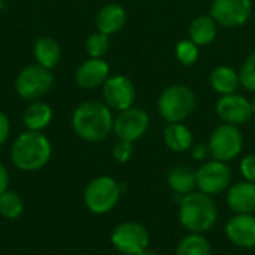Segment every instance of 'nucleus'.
I'll use <instances>...</instances> for the list:
<instances>
[{
	"label": "nucleus",
	"instance_id": "obj_17",
	"mask_svg": "<svg viewBox=\"0 0 255 255\" xmlns=\"http://www.w3.org/2000/svg\"><path fill=\"white\" fill-rule=\"evenodd\" d=\"M127 22V12L118 3H109L100 7L96 15V28L108 36L118 33Z\"/></svg>",
	"mask_w": 255,
	"mask_h": 255
},
{
	"label": "nucleus",
	"instance_id": "obj_31",
	"mask_svg": "<svg viewBox=\"0 0 255 255\" xmlns=\"http://www.w3.org/2000/svg\"><path fill=\"white\" fill-rule=\"evenodd\" d=\"M191 157L197 161H206L208 157H211V152H209V145L205 143V142H197V143H193L191 146Z\"/></svg>",
	"mask_w": 255,
	"mask_h": 255
},
{
	"label": "nucleus",
	"instance_id": "obj_23",
	"mask_svg": "<svg viewBox=\"0 0 255 255\" xmlns=\"http://www.w3.org/2000/svg\"><path fill=\"white\" fill-rule=\"evenodd\" d=\"M218 33V24L211 15H199L196 16L190 27L188 36L197 46H206L212 43Z\"/></svg>",
	"mask_w": 255,
	"mask_h": 255
},
{
	"label": "nucleus",
	"instance_id": "obj_20",
	"mask_svg": "<svg viewBox=\"0 0 255 255\" xmlns=\"http://www.w3.org/2000/svg\"><path fill=\"white\" fill-rule=\"evenodd\" d=\"M52 115H54L52 109L48 103L34 100L25 108V111L22 114V123H24L25 130L42 131L51 124Z\"/></svg>",
	"mask_w": 255,
	"mask_h": 255
},
{
	"label": "nucleus",
	"instance_id": "obj_5",
	"mask_svg": "<svg viewBox=\"0 0 255 255\" xmlns=\"http://www.w3.org/2000/svg\"><path fill=\"white\" fill-rule=\"evenodd\" d=\"M121 185L111 176H97L90 181L84 191V203L88 211L96 215L111 212L121 197Z\"/></svg>",
	"mask_w": 255,
	"mask_h": 255
},
{
	"label": "nucleus",
	"instance_id": "obj_32",
	"mask_svg": "<svg viewBox=\"0 0 255 255\" xmlns=\"http://www.w3.org/2000/svg\"><path fill=\"white\" fill-rule=\"evenodd\" d=\"M10 134V121L4 112L0 111V146L6 143Z\"/></svg>",
	"mask_w": 255,
	"mask_h": 255
},
{
	"label": "nucleus",
	"instance_id": "obj_11",
	"mask_svg": "<svg viewBox=\"0 0 255 255\" xmlns=\"http://www.w3.org/2000/svg\"><path fill=\"white\" fill-rule=\"evenodd\" d=\"M103 102L112 109L123 112L136 102V87L128 76L112 75L102 85Z\"/></svg>",
	"mask_w": 255,
	"mask_h": 255
},
{
	"label": "nucleus",
	"instance_id": "obj_8",
	"mask_svg": "<svg viewBox=\"0 0 255 255\" xmlns=\"http://www.w3.org/2000/svg\"><path fill=\"white\" fill-rule=\"evenodd\" d=\"M111 242L120 254L139 255L149 245V233L136 221H124L114 229Z\"/></svg>",
	"mask_w": 255,
	"mask_h": 255
},
{
	"label": "nucleus",
	"instance_id": "obj_15",
	"mask_svg": "<svg viewBox=\"0 0 255 255\" xmlns=\"http://www.w3.org/2000/svg\"><path fill=\"white\" fill-rule=\"evenodd\" d=\"M111 76V66L103 58H93L90 57L76 69L75 81L84 90H94L102 87L106 79Z\"/></svg>",
	"mask_w": 255,
	"mask_h": 255
},
{
	"label": "nucleus",
	"instance_id": "obj_3",
	"mask_svg": "<svg viewBox=\"0 0 255 255\" xmlns=\"http://www.w3.org/2000/svg\"><path fill=\"white\" fill-rule=\"evenodd\" d=\"M179 223L190 233H205L211 230L218 220V208L211 196L202 191H193L179 202Z\"/></svg>",
	"mask_w": 255,
	"mask_h": 255
},
{
	"label": "nucleus",
	"instance_id": "obj_10",
	"mask_svg": "<svg viewBox=\"0 0 255 255\" xmlns=\"http://www.w3.org/2000/svg\"><path fill=\"white\" fill-rule=\"evenodd\" d=\"M196 181L199 191L208 196H215L229 188L232 182V169L224 161H205L196 170Z\"/></svg>",
	"mask_w": 255,
	"mask_h": 255
},
{
	"label": "nucleus",
	"instance_id": "obj_25",
	"mask_svg": "<svg viewBox=\"0 0 255 255\" xmlns=\"http://www.w3.org/2000/svg\"><path fill=\"white\" fill-rule=\"evenodd\" d=\"M24 212V200L15 193L6 190L0 194V215L6 220H16Z\"/></svg>",
	"mask_w": 255,
	"mask_h": 255
},
{
	"label": "nucleus",
	"instance_id": "obj_24",
	"mask_svg": "<svg viewBox=\"0 0 255 255\" xmlns=\"http://www.w3.org/2000/svg\"><path fill=\"white\" fill-rule=\"evenodd\" d=\"M176 255H211V245L200 233H190L178 244Z\"/></svg>",
	"mask_w": 255,
	"mask_h": 255
},
{
	"label": "nucleus",
	"instance_id": "obj_30",
	"mask_svg": "<svg viewBox=\"0 0 255 255\" xmlns=\"http://www.w3.org/2000/svg\"><path fill=\"white\" fill-rule=\"evenodd\" d=\"M241 173L245 181L255 184V154H248L241 161Z\"/></svg>",
	"mask_w": 255,
	"mask_h": 255
},
{
	"label": "nucleus",
	"instance_id": "obj_7",
	"mask_svg": "<svg viewBox=\"0 0 255 255\" xmlns=\"http://www.w3.org/2000/svg\"><path fill=\"white\" fill-rule=\"evenodd\" d=\"M208 145L212 160L227 163L235 160L242 152L244 134L238 126L223 123L212 131Z\"/></svg>",
	"mask_w": 255,
	"mask_h": 255
},
{
	"label": "nucleus",
	"instance_id": "obj_4",
	"mask_svg": "<svg viewBox=\"0 0 255 255\" xmlns=\"http://www.w3.org/2000/svg\"><path fill=\"white\" fill-rule=\"evenodd\" d=\"M196 106H197L196 93L184 84L169 85L161 91L157 102L158 114L167 124L184 123L187 118L193 115Z\"/></svg>",
	"mask_w": 255,
	"mask_h": 255
},
{
	"label": "nucleus",
	"instance_id": "obj_18",
	"mask_svg": "<svg viewBox=\"0 0 255 255\" xmlns=\"http://www.w3.org/2000/svg\"><path fill=\"white\" fill-rule=\"evenodd\" d=\"M33 55L37 64L52 70L61 58V46L52 36H39L33 45Z\"/></svg>",
	"mask_w": 255,
	"mask_h": 255
},
{
	"label": "nucleus",
	"instance_id": "obj_29",
	"mask_svg": "<svg viewBox=\"0 0 255 255\" xmlns=\"http://www.w3.org/2000/svg\"><path fill=\"white\" fill-rule=\"evenodd\" d=\"M133 152H134L133 142L121 140V139H118V142L114 145V149H112L114 158H115L118 163H123V164L127 163V161L133 157Z\"/></svg>",
	"mask_w": 255,
	"mask_h": 255
},
{
	"label": "nucleus",
	"instance_id": "obj_2",
	"mask_svg": "<svg viewBox=\"0 0 255 255\" xmlns=\"http://www.w3.org/2000/svg\"><path fill=\"white\" fill-rule=\"evenodd\" d=\"M51 155L52 145L42 131H22L10 148V161L22 172L40 170L48 164Z\"/></svg>",
	"mask_w": 255,
	"mask_h": 255
},
{
	"label": "nucleus",
	"instance_id": "obj_33",
	"mask_svg": "<svg viewBox=\"0 0 255 255\" xmlns=\"http://www.w3.org/2000/svg\"><path fill=\"white\" fill-rule=\"evenodd\" d=\"M9 187V172L3 163H0V194L4 193Z\"/></svg>",
	"mask_w": 255,
	"mask_h": 255
},
{
	"label": "nucleus",
	"instance_id": "obj_1",
	"mask_svg": "<svg viewBox=\"0 0 255 255\" xmlns=\"http://www.w3.org/2000/svg\"><path fill=\"white\" fill-rule=\"evenodd\" d=\"M112 109L100 100L82 102L72 115V128L85 142H103L114 131Z\"/></svg>",
	"mask_w": 255,
	"mask_h": 255
},
{
	"label": "nucleus",
	"instance_id": "obj_21",
	"mask_svg": "<svg viewBox=\"0 0 255 255\" xmlns=\"http://www.w3.org/2000/svg\"><path fill=\"white\" fill-rule=\"evenodd\" d=\"M164 143L173 152H185L190 151L194 143V136L191 130L184 123H170L166 126L164 133Z\"/></svg>",
	"mask_w": 255,
	"mask_h": 255
},
{
	"label": "nucleus",
	"instance_id": "obj_14",
	"mask_svg": "<svg viewBox=\"0 0 255 255\" xmlns=\"http://www.w3.org/2000/svg\"><path fill=\"white\" fill-rule=\"evenodd\" d=\"M227 239L238 248H255V215L236 214L226 224Z\"/></svg>",
	"mask_w": 255,
	"mask_h": 255
},
{
	"label": "nucleus",
	"instance_id": "obj_22",
	"mask_svg": "<svg viewBox=\"0 0 255 255\" xmlns=\"http://www.w3.org/2000/svg\"><path fill=\"white\" fill-rule=\"evenodd\" d=\"M209 82H211V87L214 88L215 93L226 96V94L236 93V90L241 85V78H239L238 70H235L230 66L221 64V66H217L211 72Z\"/></svg>",
	"mask_w": 255,
	"mask_h": 255
},
{
	"label": "nucleus",
	"instance_id": "obj_13",
	"mask_svg": "<svg viewBox=\"0 0 255 255\" xmlns=\"http://www.w3.org/2000/svg\"><path fill=\"white\" fill-rule=\"evenodd\" d=\"M215 111L224 124H232V126L245 124L254 115L250 99L238 93L221 96L217 100Z\"/></svg>",
	"mask_w": 255,
	"mask_h": 255
},
{
	"label": "nucleus",
	"instance_id": "obj_19",
	"mask_svg": "<svg viewBox=\"0 0 255 255\" xmlns=\"http://www.w3.org/2000/svg\"><path fill=\"white\" fill-rule=\"evenodd\" d=\"M167 185L169 188L179 197H184L197 188V181H196V170L185 164H178L169 169L167 172Z\"/></svg>",
	"mask_w": 255,
	"mask_h": 255
},
{
	"label": "nucleus",
	"instance_id": "obj_16",
	"mask_svg": "<svg viewBox=\"0 0 255 255\" xmlns=\"http://www.w3.org/2000/svg\"><path fill=\"white\" fill-rule=\"evenodd\" d=\"M227 205L235 214H254L255 184L244 181L232 185L227 193Z\"/></svg>",
	"mask_w": 255,
	"mask_h": 255
},
{
	"label": "nucleus",
	"instance_id": "obj_27",
	"mask_svg": "<svg viewBox=\"0 0 255 255\" xmlns=\"http://www.w3.org/2000/svg\"><path fill=\"white\" fill-rule=\"evenodd\" d=\"M175 55L182 66H193L199 60V46L191 39L179 40L175 48Z\"/></svg>",
	"mask_w": 255,
	"mask_h": 255
},
{
	"label": "nucleus",
	"instance_id": "obj_36",
	"mask_svg": "<svg viewBox=\"0 0 255 255\" xmlns=\"http://www.w3.org/2000/svg\"><path fill=\"white\" fill-rule=\"evenodd\" d=\"M3 4H4V0H0V12H1V9H3Z\"/></svg>",
	"mask_w": 255,
	"mask_h": 255
},
{
	"label": "nucleus",
	"instance_id": "obj_26",
	"mask_svg": "<svg viewBox=\"0 0 255 255\" xmlns=\"http://www.w3.org/2000/svg\"><path fill=\"white\" fill-rule=\"evenodd\" d=\"M111 42H109V36L100 31H94L88 36L87 42H85V49L87 54L93 58H103L108 51H109Z\"/></svg>",
	"mask_w": 255,
	"mask_h": 255
},
{
	"label": "nucleus",
	"instance_id": "obj_6",
	"mask_svg": "<svg viewBox=\"0 0 255 255\" xmlns=\"http://www.w3.org/2000/svg\"><path fill=\"white\" fill-rule=\"evenodd\" d=\"M54 75L40 64H28L19 70L15 79V91L22 100H40L54 85Z\"/></svg>",
	"mask_w": 255,
	"mask_h": 255
},
{
	"label": "nucleus",
	"instance_id": "obj_28",
	"mask_svg": "<svg viewBox=\"0 0 255 255\" xmlns=\"http://www.w3.org/2000/svg\"><path fill=\"white\" fill-rule=\"evenodd\" d=\"M239 78H241V85L245 90L255 93V51L250 54L247 60L242 63L239 69Z\"/></svg>",
	"mask_w": 255,
	"mask_h": 255
},
{
	"label": "nucleus",
	"instance_id": "obj_35",
	"mask_svg": "<svg viewBox=\"0 0 255 255\" xmlns=\"http://www.w3.org/2000/svg\"><path fill=\"white\" fill-rule=\"evenodd\" d=\"M250 102H251V108H253V114H255V93H254V96H253V99H251Z\"/></svg>",
	"mask_w": 255,
	"mask_h": 255
},
{
	"label": "nucleus",
	"instance_id": "obj_12",
	"mask_svg": "<svg viewBox=\"0 0 255 255\" xmlns=\"http://www.w3.org/2000/svg\"><path fill=\"white\" fill-rule=\"evenodd\" d=\"M149 127V115L140 108H128L118 114L114 120V133L121 140L136 142Z\"/></svg>",
	"mask_w": 255,
	"mask_h": 255
},
{
	"label": "nucleus",
	"instance_id": "obj_9",
	"mask_svg": "<svg viewBox=\"0 0 255 255\" xmlns=\"http://www.w3.org/2000/svg\"><path fill=\"white\" fill-rule=\"evenodd\" d=\"M209 15L220 27L238 28L253 15V0H212Z\"/></svg>",
	"mask_w": 255,
	"mask_h": 255
},
{
	"label": "nucleus",
	"instance_id": "obj_34",
	"mask_svg": "<svg viewBox=\"0 0 255 255\" xmlns=\"http://www.w3.org/2000/svg\"><path fill=\"white\" fill-rule=\"evenodd\" d=\"M139 255H158V254H157L155 251H152V250L146 248V250H145L143 253H140V254H139Z\"/></svg>",
	"mask_w": 255,
	"mask_h": 255
}]
</instances>
